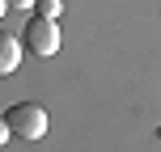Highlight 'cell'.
<instances>
[{
  "label": "cell",
  "instance_id": "cell-6",
  "mask_svg": "<svg viewBox=\"0 0 161 152\" xmlns=\"http://www.w3.org/2000/svg\"><path fill=\"white\" fill-rule=\"evenodd\" d=\"M8 8H30V4H38V0H4Z\"/></svg>",
  "mask_w": 161,
  "mask_h": 152
},
{
  "label": "cell",
  "instance_id": "cell-7",
  "mask_svg": "<svg viewBox=\"0 0 161 152\" xmlns=\"http://www.w3.org/2000/svg\"><path fill=\"white\" fill-rule=\"evenodd\" d=\"M4 13H8V4H4V0H0V17H4Z\"/></svg>",
  "mask_w": 161,
  "mask_h": 152
},
{
  "label": "cell",
  "instance_id": "cell-2",
  "mask_svg": "<svg viewBox=\"0 0 161 152\" xmlns=\"http://www.w3.org/2000/svg\"><path fill=\"white\" fill-rule=\"evenodd\" d=\"M21 42L34 51V55H55L59 51V25L51 21V17H30V25L21 30Z\"/></svg>",
  "mask_w": 161,
  "mask_h": 152
},
{
  "label": "cell",
  "instance_id": "cell-3",
  "mask_svg": "<svg viewBox=\"0 0 161 152\" xmlns=\"http://www.w3.org/2000/svg\"><path fill=\"white\" fill-rule=\"evenodd\" d=\"M21 68V38L0 34V76H13Z\"/></svg>",
  "mask_w": 161,
  "mask_h": 152
},
{
  "label": "cell",
  "instance_id": "cell-1",
  "mask_svg": "<svg viewBox=\"0 0 161 152\" xmlns=\"http://www.w3.org/2000/svg\"><path fill=\"white\" fill-rule=\"evenodd\" d=\"M8 131H13L17 139H25V144H34V139L47 135V110H42L38 102H17L13 110L4 114Z\"/></svg>",
  "mask_w": 161,
  "mask_h": 152
},
{
  "label": "cell",
  "instance_id": "cell-4",
  "mask_svg": "<svg viewBox=\"0 0 161 152\" xmlns=\"http://www.w3.org/2000/svg\"><path fill=\"white\" fill-rule=\"evenodd\" d=\"M59 13H64V0H38V17H51L55 21Z\"/></svg>",
  "mask_w": 161,
  "mask_h": 152
},
{
  "label": "cell",
  "instance_id": "cell-5",
  "mask_svg": "<svg viewBox=\"0 0 161 152\" xmlns=\"http://www.w3.org/2000/svg\"><path fill=\"white\" fill-rule=\"evenodd\" d=\"M8 139H13V131H8V123H4V114H0V148H4Z\"/></svg>",
  "mask_w": 161,
  "mask_h": 152
}]
</instances>
